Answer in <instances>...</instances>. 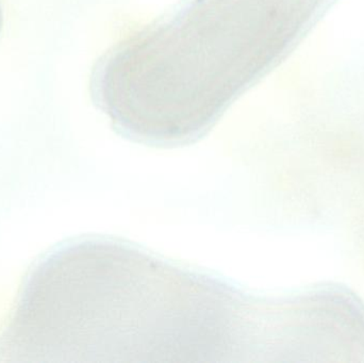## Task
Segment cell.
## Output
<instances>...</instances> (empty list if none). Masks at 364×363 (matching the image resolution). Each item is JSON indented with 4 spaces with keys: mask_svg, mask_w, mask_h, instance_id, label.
Wrapping results in <instances>:
<instances>
[{
    "mask_svg": "<svg viewBox=\"0 0 364 363\" xmlns=\"http://www.w3.org/2000/svg\"><path fill=\"white\" fill-rule=\"evenodd\" d=\"M19 319L42 362H241L255 300L121 241L85 238L34 266Z\"/></svg>",
    "mask_w": 364,
    "mask_h": 363,
    "instance_id": "cell-1",
    "label": "cell"
},
{
    "mask_svg": "<svg viewBox=\"0 0 364 363\" xmlns=\"http://www.w3.org/2000/svg\"><path fill=\"white\" fill-rule=\"evenodd\" d=\"M2 23V14H1V6H0V29H1Z\"/></svg>",
    "mask_w": 364,
    "mask_h": 363,
    "instance_id": "cell-2",
    "label": "cell"
}]
</instances>
